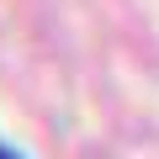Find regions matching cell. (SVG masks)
<instances>
[{"label":"cell","mask_w":159,"mask_h":159,"mask_svg":"<svg viewBox=\"0 0 159 159\" xmlns=\"http://www.w3.org/2000/svg\"><path fill=\"white\" fill-rule=\"evenodd\" d=\"M0 159H27V154H21V148H11L6 138H0Z\"/></svg>","instance_id":"1"}]
</instances>
